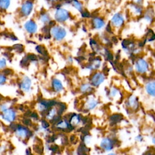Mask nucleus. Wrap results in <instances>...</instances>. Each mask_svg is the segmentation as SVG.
<instances>
[{
  "mask_svg": "<svg viewBox=\"0 0 155 155\" xmlns=\"http://www.w3.org/2000/svg\"><path fill=\"white\" fill-rule=\"evenodd\" d=\"M56 7L54 8V12L55 21L59 23H63L69 20L71 17L70 11L66 8L63 7L62 3L59 4L58 2L56 4Z\"/></svg>",
  "mask_w": 155,
  "mask_h": 155,
  "instance_id": "obj_1",
  "label": "nucleus"
},
{
  "mask_svg": "<svg viewBox=\"0 0 155 155\" xmlns=\"http://www.w3.org/2000/svg\"><path fill=\"white\" fill-rule=\"evenodd\" d=\"M19 7V13L22 17H27L33 12L35 8L33 0H22Z\"/></svg>",
  "mask_w": 155,
  "mask_h": 155,
  "instance_id": "obj_2",
  "label": "nucleus"
},
{
  "mask_svg": "<svg viewBox=\"0 0 155 155\" xmlns=\"http://www.w3.org/2000/svg\"><path fill=\"white\" fill-rule=\"evenodd\" d=\"M50 32L53 38L58 41H61L67 35V31L61 25H54L52 26L50 28Z\"/></svg>",
  "mask_w": 155,
  "mask_h": 155,
  "instance_id": "obj_3",
  "label": "nucleus"
},
{
  "mask_svg": "<svg viewBox=\"0 0 155 155\" xmlns=\"http://www.w3.org/2000/svg\"><path fill=\"white\" fill-rule=\"evenodd\" d=\"M125 23V17L122 13L116 12L113 15L110 19V24L116 28H120Z\"/></svg>",
  "mask_w": 155,
  "mask_h": 155,
  "instance_id": "obj_4",
  "label": "nucleus"
},
{
  "mask_svg": "<svg viewBox=\"0 0 155 155\" xmlns=\"http://www.w3.org/2000/svg\"><path fill=\"white\" fill-rule=\"evenodd\" d=\"M128 10L133 15L136 16H139L142 15L144 8L143 5L137 4L133 2L128 4Z\"/></svg>",
  "mask_w": 155,
  "mask_h": 155,
  "instance_id": "obj_5",
  "label": "nucleus"
},
{
  "mask_svg": "<svg viewBox=\"0 0 155 155\" xmlns=\"http://www.w3.org/2000/svg\"><path fill=\"white\" fill-rule=\"evenodd\" d=\"M91 24L94 29L101 30L105 26V21L102 17L95 16L91 19Z\"/></svg>",
  "mask_w": 155,
  "mask_h": 155,
  "instance_id": "obj_6",
  "label": "nucleus"
},
{
  "mask_svg": "<svg viewBox=\"0 0 155 155\" xmlns=\"http://www.w3.org/2000/svg\"><path fill=\"white\" fill-rule=\"evenodd\" d=\"M135 68L137 72L140 73H144L148 70V64L145 59L140 58L136 62L135 64Z\"/></svg>",
  "mask_w": 155,
  "mask_h": 155,
  "instance_id": "obj_7",
  "label": "nucleus"
},
{
  "mask_svg": "<svg viewBox=\"0 0 155 155\" xmlns=\"http://www.w3.org/2000/svg\"><path fill=\"white\" fill-rule=\"evenodd\" d=\"M105 80V76L104 75L101 73H96L94 74V75L92 76L91 79V84L94 87H98L99 85H101L103 81Z\"/></svg>",
  "mask_w": 155,
  "mask_h": 155,
  "instance_id": "obj_8",
  "label": "nucleus"
},
{
  "mask_svg": "<svg viewBox=\"0 0 155 155\" xmlns=\"http://www.w3.org/2000/svg\"><path fill=\"white\" fill-rule=\"evenodd\" d=\"M155 11L153 7H148L146 10L143 11V13L142 14L143 19L147 22H151L154 16Z\"/></svg>",
  "mask_w": 155,
  "mask_h": 155,
  "instance_id": "obj_9",
  "label": "nucleus"
},
{
  "mask_svg": "<svg viewBox=\"0 0 155 155\" xmlns=\"http://www.w3.org/2000/svg\"><path fill=\"white\" fill-rule=\"evenodd\" d=\"M25 29L30 33H35L36 32L38 26L33 19H29L24 24Z\"/></svg>",
  "mask_w": 155,
  "mask_h": 155,
  "instance_id": "obj_10",
  "label": "nucleus"
},
{
  "mask_svg": "<svg viewBox=\"0 0 155 155\" xmlns=\"http://www.w3.org/2000/svg\"><path fill=\"white\" fill-rule=\"evenodd\" d=\"M101 147L105 151H110L113 148V143L109 138H104L101 142Z\"/></svg>",
  "mask_w": 155,
  "mask_h": 155,
  "instance_id": "obj_11",
  "label": "nucleus"
},
{
  "mask_svg": "<svg viewBox=\"0 0 155 155\" xmlns=\"http://www.w3.org/2000/svg\"><path fill=\"white\" fill-rule=\"evenodd\" d=\"M70 5H71L76 11L80 13L84 9V4L81 0H70Z\"/></svg>",
  "mask_w": 155,
  "mask_h": 155,
  "instance_id": "obj_12",
  "label": "nucleus"
},
{
  "mask_svg": "<svg viewBox=\"0 0 155 155\" xmlns=\"http://www.w3.org/2000/svg\"><path fill=\"white\" fill-rule=\"evenodd\" d=\"M146 91L151 96L155 97V81L148 82L145 86Z\"/></svg>",
  "mask_w": 155,
  "mask_h": 155,
  "instance_id": "obj_13",
  "label": "nucleus"
},
{
  "mask_svg": "<svg viewBox=\"0 0 155 155\" xmlns=\"http://www.w3.org/2000/svg\"><path fill=\"white\" fill-rule=\"evenodd\" d=\"M4 114H3V118L7 120V121H10L12 122L13 121L15 118V112L12 110H5V111H3Z\"/></svg>",
  "mask_w": 155,
  "mask_h": 155,
  "instance_id": "obj_14",
  "label": "nucleus"
},
{
  "mask_svg": "<svg viewBox=\"0 0 155 155\" xmlns=\"http://www.w3.org/2000/svg\"><path fill=\"white\" fill-rule=\"evenodd\" d=\"M16 134L20 137H25L27 136H30L31 135V133L28 131L26 128L18 127V128L16 131Z\"/></svg>",
  "mask_w": 155,
  "mask_h": 155,
  "instance_id": "obj_15",
  "label": "nucleus"
},
{
  "mask_svg": "<svg viewBox=\"0 0 155 155\" xmlns=\"http://www.w3.org/2000/svg\"><path fill=\"white\" fill-rule=\"evenodd\" d=\"M13 0H0V10L5 12L12 5Z\"/></svg>",
  "mask_w": 155,
  "mask_h": 155,
  "instance_id": "obj_16",
  "label": "nucleus"
},
{
  "mask_svg": "<svg viewBox=\"0 0 155 155\" xmlns=\"http://www.w3.org/2000/svg\"><path fill=\"white\" fill-rule=\"evenodd\" d=\"M39 18H40L41 21L44 24H47V23L48 24L50 22V21H51L50 14L45 11L40 12Z\"/></svg>",
  "mask_w": 155,
  "mask_h": 155,
  "instance_id": "obj_17",
  "label": "nucleus"
},
{
  "mask_svg": "<svg viewBox=\"0 0 155 155\" xmlns=\"http://www.w3.org/2000/svg\"><path fill=\"white\" fill-rule=\"evenodd\" d=\"M30 86H31L30 79L27 77H25L24 78L23 81L21 82V88L25 91H28L30 89Z\"/></svg>",
  "mask_w": 155,
  "mask_h": 155,
  "instance_id": "obj_18",
  "label": "nucleus"
},
{
  "mask_svg": "<svg viewBox=\"0 0 155 155\" xmlns=\"http://www.w3.org/2000/svg\"><path fill=\"white\" fill-rule=\"evenodd\" d=\"M52 84H53V87L54 90L57 92H59L63 89V85L61 82L57 79H54L53 80Z\"/></svg>",
  "mask_w": 155,
  "mask_h": 155,
  "instance_id": "obj_19",
  "label": "nucleus"
},
{
  "mask_svg": "<svg viewBox=\"0 0 155 155\" xmlns=\"http://www.w3.org/2000/svg\"><path fill=\"white\" fill-rule=\"evenodd\" d=\"M98 104L97 101L94 99H90L87 101L85 106L88 110H92Z\"/></svg>",
  "mask_w": 155,
  "mask_h": 155,
  "instance_id": "obj_20",
  "label": "nucleus"
},
{
  "mask_svg": "<svg viewBox=\"0 0 155 155\" xmlns=\"http://www.w3.org/2000/svg\"><path fill=\"white\" fill-rule=\"evenodd\" d=\"M128 104H129V105L133 108H137V107L138 105V102H137L136 97L134 96H132L129 98Z\"/></svg>",
  "mask_w": 155,
  "mask_h": 155,
  "instance_id": "obj_21",
  "label": "nucleus"
},
{
  "mask_svg": "<svg viewBox=\"0 0 155 155\" xmlns=\"http://www.w3.org/2000/svg\"><path fill=\"white\" fill-rule=\"evenodd\" d=\"M79 122V117L76 116V115H74L71 118V120H70V123L72 125H76Z\"/></svg>",
  "mask_w": 155,
  "mask_h": 155,
  "instance_id": "obj_22",
  "label": "nucleus"
},
{
  "mask_svg": "<svg viewBox=\"0 0 155 155\" xmlns=\"http://www.w3.org/2000/svg\"><path fill=\"white\" fill-rule=\"evenodd\" d=\"M36 50L38 53H39L40 54H43V55H46L47 54V51L45 50V48L43 47V46H41V45H38L36 47Z\"/></svg>",
  "mask_w": 155,
  "mask_h": 155,
  "instance_id": "obj_23",
  "label": "nucleus"
},
{
  "mask_svg": "<svg viewBox=\"0 0 155 155\" xmlns=\"http://www.w3.org/2000/svg\"><path fill=\"white\" fill-rule=\"evenodd\" d=\"M91 89V86H90L89 84H83V85L81 87V90L82 92H87V91H90Z\"/></svg>",
  "mask_w": 155,
  "mask_h": 155,
  "instance_id": "obj_24",
  "label": "nucleus"
},
{
  "mask_svg": "<svg viewBox=\"0 0 155 155\" xmlns=\"http://www.w3.org/2000/svg\"><path fill=\"white\" fill-rule=\"evenodd\" d=\"M81 15L83 18H90V16H91V13H90V12H88L87 10H86L85 8L81 13Z\"/></svg>",
  "mask_w": 155,
  "mask_h": 155,
  "instance_id": "obj_25",
  "label": "nucleus"
},
{
  "mask_svg": "<svg viewBox=\"0 0 155 155\" xmlns=\"http://www.w3.org/2000/svg\"><path fill=\"white\" fill-rule=\"evenodd\" d=\"M58 127L60 128H66L68 127V125L65 121H61L58 124Z\"/></svg>",
  "mask_w": 155,
  "mask_h": 155,
  "instance_id": "obj_26",
  "label": "nucleus"
},
{
  "mask_svg": "<svg viewBox=\"0 0 155 155\" xmlns=\"http://www.w3.org/2000/svg\"><path fill=\"white\" fill-rule=\"evenodd\" d=\"M13 48L18 52H22L24 50L23 45L21 44H16L13 46Z\"/></svg>",
  "mask_w": 155,
  "mask_h": 155,
  "instance_id": "obj_27",
  "label": "nucleus"
},
{
  "mask_svg": "<svg viewBox=\"0 0 155 155\" xmlns=\"http://www.w3.org/2000/svg\"><path fill=\"white\" fill-rule=\"evenodd\" d=\"M55 115V110L54 109H51L49 111H48V115H47V117L50 119V118H52V117H54Z\"/></svg>",
  "mask_w": 155,
  "mask_h": 155,
  "instance_id": "obj_28",
  "label": "nucleus"
},
{
  "mask_svg": "<svg viewBox=\"0 0 155 155\" xmlns=\"http://www.w3.org/2000/svg\"><path fill=\"white\" fill-rule=\"evenodd\" d=\"M33 149L35 150V151L36 152V153H39V154H41V153H42V148L41 147H39V145H35L34 147H33Z\"/></svg>",
  "mask_w": 155,
  "mask_h": 155,
  "instance_id": "obj_29",
  "label": "nucleus"
},
{
  "mask_svg": "<svg viewBox=\"0 0 155 155\" xmlns=\"http://www.w3.org/2000/svg\"><path fill=\"white\" fill-rule=\"evenodd\" d=\"M27 58H28V60H31V61H34V60H36L37 59L36 56L35 54H28Z\"/></svg>",
  "mask_w": 155,
  "mask_h": 155,
  "instance_id": "obj_30",
  "label": "nucleus"
},
{
  "mask_svg": "<svg viewBox=\"0 0 155 155\" xmlns=\"http://www.w3.org/2000/svg\"><path fill=\"white\" fill-rule=\"evenodd\" d=\"M6 65V61L4 59H2L0 60V69L4 67Z\"/></svg>",
  "mask_w": 155,
  "mask_h": 155,
  "instance_id": "obj_31",
  "label": "nucleus"
},
{
  "mask_svg": "<svg viewBox=\"0 0 155 155\" xmlns=\"http://www.w3.org/2000/svg\"><path fill=\"white\" fill-rule=\"evenodd\" d=\"M47 2L50 3V4H56L58 2H59V1L61 0H45Z\"/></svg>",
  "mask_w": 155,
  "mask_h": 155,
  "instance_id": "obj_32",
  "label": "nucleus"
},
{
  "mask_svg": "<svg viewBox=\"0 0 155 155\" xmlns=\"http://www.w3.org/2000/svg\"><path fill=\"white\" fill-rule=\"evenodd\" d=\"M133 2H134V3H136V4H137L143 5L144 0H133Z\"/></svg>",
  "mask_w": 155,
  "mask_h": 155,
  "instance_id": "obj_33",
  "label": "nucleus"
},
{
  "mask_svg": "<svg viewBox=\"0 0 155 155\" xmlns=\"http://www.w3.org/2000/svg\"><path fill=\"white\" fill-rule=\"evenodd\" d=\"M6 81V78L4 75L0 74V84H2L3 83H4Z\"/></svg>",
  "mask_w": 155,
  "mask_h": 155,
  "instance_id": "obj_34",
  "label": "nucleus"
},
{
  "mask_svg": "<svg viewBox=\"0 0 155 155\" xmlns=\"http://www.w3.org/2000/svg\"><path fill=\"white\" fill-rule=\"evenodd\" d=\"M117 93V90H116V89H115V88H113V89L111 90L110 94H111V96L114 97V96H115L116 95Z\"/></svg>",
  "mask_w": 155,
  "mask_h": 155,
  "instance_id": "obj_35",
  "label": "nucleus"
},
{
  "mask_svg": "<svg viewBox=\"0 0 155 155\" xmlns=\"http://www.w3.org/2000/svg\"><path fill=\"white\" fill-rule=\"evenodd\" d=\"M23 122L25 125H30L31 122V120L28 119H24V120H23Z\"/></svg>",
  "mask_w": 155,
  "mask_h": 155,
  "instance_id": "obj_36",
  "label": "nucleus"
},
{
  "mask_svg": "<svg viewBox=\"0 0 155 155\" xmlns=\"http://www.w3.org/2000/svg\"><path fill=\"white\" fill-rule=\"evenodd\" d=\"M3 73L6 74V75H8L10 74H11L12 73V71L10 70V69H8V68H7V69H5L4 71H3Z\"/></svg>",
  "mask_w": 155,
  "mask_h": 155,
  "instance_id": "obj_37",
  "label": "nucleus"
},
{
  "mask_svg": "<svg viewBox=\"0 0 155 155\" xmlns=\"http://www.w3.org/2000/svg\"><path fill=\"white\" fill-rule=\"evenodd\" d=\"M42 127L44 128H47L49 126V124L47 121H45V120H42Z\"/></svg>",
  "mask_w": 155,
  "mask_h": 155,
  "instance_id": "obj_38",
  "label": "nucleus"
},
{
  "mask_svg": "<svg viewBox=\"0 0 155 155\" xmlns=\"http://www.w3.org/2000/svg\"><path fill=\"white\" fill-rule=\"evenodd\" d=\"M10 128H12L13 130H15L16 129V128H17V126H16V125L15 124H12L10 125Z\"/></svg>",
  "mask_w": 155,
  "mask_h": 155,
  "instance_id": "obj_39",
  "label": "nucleus"
},
{
  "mask_svg": "<svg viewBox=\"0 0 155 155\" xmlns=\"http://www.w3.org/2000/svg\"><path fill=\"white\" fill-rule=\"evenodd\" d=\"M31 116L32 117H33V118H35V119H37L38 117V114H37V113H33L31 114Z\"/></svg>",
  "mask_w": 155,
  "mask_h": 155,
  "instance_id": "obj_40",
  "label": "nucleus"
},
{
  "mask_svg": "<svg viewBox=\"0 0 155 155\" xmlns=\"http://www.w3.org/2000/svg\"><path fill=\"white\" fill-rule=\"evenodd\" d=\"M30 149L29 148V149H27V154H30Z\"/></svg>",
  "mask_w": 155,
  "mask_h": 155,
  "instance_id": "obj_41",
  "label": "nucleus"
}]
</instances>
